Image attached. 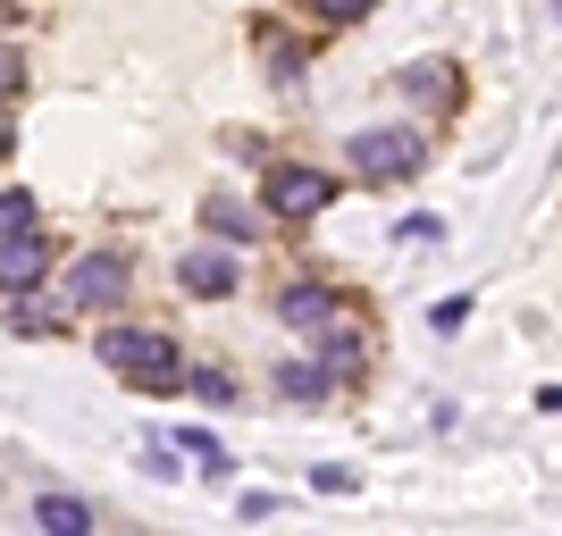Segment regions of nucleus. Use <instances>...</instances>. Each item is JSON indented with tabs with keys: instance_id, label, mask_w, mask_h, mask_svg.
Wrapping results in <instances>:
<instances>
[{
	"instance_id": "obj_1",
	"label": "nucleus",
	"mask_w": 562,
	"mask_h": 536,
	"mask_svg": "<svg viewBox=\"0 0 562 536\" xmlns=\"http://www.w3.org/2000/svg\"><path fill=\"white\" fill-rule=\"evenodd\" d=\"M101 369L126 377V386H143V395H177L186 386V352H177V335H160V327H101Z\"/></svg>"
},
{
	"instance_id": "obj_2",
	"label": "nucleus",
	"mask_w": 562,
	"mask_h": 536,
	"mask_svg": "<svg viewBox=\"0 0 562 536\" xmlns=\"http://www.w3.org/2000/svg\"><path fill=\"white\" fill-rule=\"evenodd\" d=\"M260 210L319 218V210H336V176H328V168H303V160H278L269 176H260Z\"/></svg>"
},
{
	"instance_id": "obj_3",
	"label": "nucleus",
	"mask_w": 562,
	"mask_h": 536,
	"mask_svg": "<svg viewBox=\"0 0 562 536\" xmlns=\"http://www.w3.org/2000/svg\"><path fill=\"white\" fill-rule=\"evenodd\" d=\"M126 285H135L126 252H85L68 269V285H59V303L68 310H110V303H126Z\"/></svg>"
},
{
	"instance_id": "obj_4",
	"label": "nucleus",
	"mask_w": 562,
	"mask_h": 536,
	"mask_svg": "<svg viewBox=\"0 0 562 536\" xmlns=\"http://www.w3.org/2000/svg\"><path fill=\"white\" fill-rule=\"evenodd\" d=\"M420 168V135H403V126H370V135H352V176H370V185H395Z\"/></svg>"
},
{
	"instance_id": "obj_5",
	"label": "nucleus",
	"mask_w": 562,
	"mask_h": 536,
	"mask_svg": "<svg viewBox=\"0 0 562 536\" xmlns=\"http://www.w3.org/2000/svg\"><path fill=\"white\" fill-rule=\"evenodd\" d=\"M43 277H50L43 227L34 235H0V294H9V303H18V294H43Z\"/></svg>"
},
{
	"instance_id": "obj_6",
	"label": "nucleus",
	"mask_w": 562,
	"mask_h": 536,
	"mask_svg": "<svg viewBox=\"0 0 562 536\" xmlns=\"http://www.w3.org/2000/svg\"><path fill=\"white\" fill-rule=\"evenodd\" d=\"M370 335H361V327H319V361H311V369L328 377V386H352V377H361V361H370Z\"/></svg>"
},
{
	"instance_id": "obj_7",
	"label": "nucleus",
	"mask_w": 562,
	"mask_h": 536,
	"mask_svg": "<svg viewBox=\"0 0 562 536\" xmlns=\"http://www.w3.org/2000/svg\"><path fill=\"white\" fill-rule=\"evenodd\" d=\"M177 285L202 294V303H227V294H235V252H186V260H177Z\"/></svg>"
},
{
	"instance_id": "obj_8",
	"label": "nucleus",
	"mask_w": 562,
	"mask_h": 536,
	"mask_svg": "<svg viewBox=\"0 0 562 536\" xmlns=\"http://www.w3.org/2000/svg\"><path fill=\"white\" fill-rule=\"evenodd\" d=\"M278 319H285V327H311V335H319V327L336 319V294H328V285H285V294H278Z\"/></svg>"
},
{
	"instance_id": "obj_9",
	"label": "nucleus",
	"mask_w": 562,
	"mask_h": 536,
	"mask_svg": "<svg viewBox=\"0 0 562 536\" xmlns=\"http://www.w3.org/2000/svg\"><path fill=\"white\" fill-rule=\"evenodd\" d=\"M34 520H43V536H93V503H76V494H43Z\"/></svg>"
},
{
	"instance_id": "obj_10",
	"label": "nucleus",
	"mask_w": 562,
	"mask_h": 536,
	"mask_svg": "<svg viewBox=\"0 0 562 536\" xmlns=\"http://www.w3.org/2000/svg\"><path fill=\"white\" fill-rule=\"evenodd\" d=\"M59 319H68L59 294H18V303H9V327H18V335H50Z\"/></svg>"
},
{
	"instance_id": "obj_11",
	"label": "nucleus",
	"mask_w": 562,
	"mask_h": 536,
	"mask_svg": "<svg viewBox=\"0 0 562 536\" xmlns=\"http://www.w3.org/2000/svg\"><path fill=\"white\" fill-rule=\"evenodd\" d=\"M202 227H211L218 243H252V235H260V218L244 210V202H211V210H202Z\"/></svg>"
},
{
	"instance_id": "obj_12",
	"label": "nucleus",
	"mask_w": 562,
	"mask_h": 536,
	"mask_svg": "<svg viewBox=\"0 0 562 536\" xmlns=\"http://www.w3.org/2000/svg\"><path fill=\"white\" fill-rule=\"evenodd\" d=\"M446 59H420V68H403V93H412V101H446L453 93V84H446Z\"/></svg>"
},
{
	"instance_id": "obj_13",
	"label": "nucleus",
	"mask_w": 562,
	"mask_h": 536,
	"mask_svg": "<svg viewBox=\"0 0 562 536\" xmlns=\"http://www.w3.org/2000/svg\"><path fill=\"white\" fill-rule=\"evenodd\" d=\"M278 395H294V402H328V377L311 369V361H285V369H278Z\"/></svg>"
},
{
	"instance_id": "obj_14",
	"label": "nucleus",
	"mask_w": 562,
	"mask_h": 536,
	"mask_svg": "<svg viewBox=\"0 0 562 536\" xmlns=\"http://www.w3.org/2000/svg\"><path fill=\"white\" fill-rule=\"evenodd\" d=\"M177 453H186V461H202V469H211V478H218V469H227V444H218L211 427H186V436H177Z\"/></svg>"
},
{
	"instance_id": "obj_15",
	"label": "nucleus",
	"mask_w": 562,
	"mask_h": 536,
	"mask_svg": "<svg viewBox=\"0 0 562 536\" xmlns=\"http://www.w3.org/2000/svg\"><path fill=\"white\" fill-rule=\"evenodd\" d=\"M0 235H34V193H0Z\"/></svg>"
},
{
	"instance_id": "obj_16",
	"label": "nucleus",
	"mask_w": 562,
	"mask_h": 536,
	"mask_svg": "<svg viewBox=\"0 0 562 536\" xmlns=\"http://www.w3.org/2000/svg\"><path fill=\"white\" fill-rule=\"evenodd\" d=\"M25 93V59H18V50H9V43H0V110H9V101H18Z\"/></svg>"
},
{
	"instance_id": "obj_17",
	"label": "nucleus",
	"mask_w": 562,
	"mask_h": 536,
	"mask_svg": "<svg viewBox=\"0 0 562 536\" xmlns=\"http://www.w3.org/2000/svg\"><path fill=\"white\" fill-rule=\"evenodd\" d=\"M311 487H319V494H361V478H352V469H311Z\"/></svg>"
},
{
	"instance_id": "obj_18",
	"label": "nucleus",
	"mask_w": 562,
	"mask_h": 536,
	"mask_svg": "<svg viewBox=\"0 0 562 536\" xmlns=\"http://www.w3.org/2000/svg\"><path fill=\"white\" fill-rule=\"evenodd\" d=\"M9 25H25V9H18V0H0V34H9Z\"/></svg>"
},
{
	"instance_id": "obj_19",
	"label": "nucleus",
	"mask_w": 562,
	"mask_h": 536,
	"mask_svg": "<svg viewBox=\"0 0 562 536\" xmlns=\"http://www.w3.org/2000/svg\"><path fill=\"white\" fill-rule=\"evenodd\" d=\"M0 151H18V126H9V110H0Z\"/></svg>"
}]
</instances>
